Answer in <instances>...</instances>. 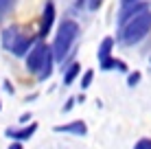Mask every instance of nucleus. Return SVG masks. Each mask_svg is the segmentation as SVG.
Instances as JSON below:
<instances>
[{
    "label": "nucleus",
    "instance_id": "obj_14",
    "mask_svg": "<svg viewBox=\"0 0 151 149\" xmlns=\"http://www.w3.org/2000/svg\"><path fill=\"white\" fill-rule=\"evenodd\" d=\"M92 79H94V70H86V73H83V77H81V90H88L92 86Z\"/></svg>",
    "mask_w": 151,
    "mask_h": 149
},
{
    "label": "nucleus",
    "instance_id": "obj_13",
    "mask_svg": "<svg viewBox=\"0 0 151 149\" xmlns=\"http://www.w3.org/2000/svg\"><path fill=\"white\" fill-rule=\"evenodd\" d=\"M15 4H18V0H0V20H2L7 13H11V9Z\"/></svg>",
    "mask_w": 151,
    "mask_h": 149
},
{
    "label": "nucleus",
    "instance_id": "obj_24",
    "mask_svg": "<svg viewBox=\"0 0 151 149\" xmlns=\"http://www.w3.org/2000/svg\"><path fill=\"white\" fill-rule=\"evenodd\" d=\"M77 2H81V0H77Z\"/></svg>",
    "mask_w": 151,
    "mask_h": 149
},
{
    "label": "nucleus",
    "instance_id": "obj_17",
    "mask_svg": "<svg viewBox=\"0 0 151 149\" xmlns=\"http://www.w3.org/2000/svg\"><path fill=\"white\" fill-rule=\"evenodd\" d=\"M75 103H77V96H70V99L66 101V105L61 107V112H70L72 107H75Z\"/></svg>",
    "mask_w": 151,
    "mask_h": 149
},
{
    "label": "nucleus",
    "instance_id": "obj_23",
    "mask_svg": "<svg viewBox=\"0 0 151 149\" xmlns=\"http://www.w3.org/2000/svg\"><path fill=\"white\" fill-rule=\"evenodd\" d=\"M0 110H2V103H0Z\"/></svg>",
    "mask_w": 151,
    "mask_h": 149
},
{
    "label": "nucleus",
    "instance_id": "obj_20",
    "mask_svg": "<svg viewBox=\"0 0 151 149\" xmlns=\"http://www.w3.org/2000/svg\"><path fill=\"white\" fill-rule=\"evenodd\" d=\"M29 119H33V116H31V114H22V116H20V123H22V125H27Z\"/></svg>",
    "mask_w": 151,
    "mask_h": 149
},
{
    "label": "nucleus",
    "instance_id": "obj_21",
    "mask_svg": "<svg viewBox=\"0 0 151 149\" xmlns=\"http://www.w3.org/2000/svg\"><path fill=\"white\" fill-rule=\"evenodd\" d=\"M9 149H24V147H22V143H20V140H15V143H11V147H9Z\"/></svg>",
    "mask_w": 151,
    "mask_h": 149
},
{
    "label": "nucleus",
    "instance_id": "obj_7",
    "mask_svg": "<svg viewBox=\"0 0 151 149\" xmlns=\"http://www.w3.org/2000/svg\"><path fill=\"white\" fill-rule=\"evenodd\" d=\"M145 9H149V4L142 2V0H138V2H132V4H123L121 13H118V27H121V24H125L129 18H134L136 13L145 11Z\"/></svg>",
    "mask_w": 151,
    "mask_h": 149
},
{
    "label": "nucleus",
    "instance_id": "obj_5",
    "mask_svg": "<svg viewBox=\"0 0 151 149\" xmlns=\"http://www.w3.org/2000/svg\"><path fill=\"white\" fill-rule=\"evenodd\" d=\"M37 132V123H27V125L22 127H9V130H4V136L11 138V140H31L33 134Z\"/></svg>",
    "mask_w": 151,
    "mask_h": 149
},
{
    "label": "nucleus",
    "instance_id": "obj_10",
    "mask_svg": "<svg viewBox=\"0 0 151 149\" xmlns=\"http://www.w3.org/2000/svg\"><path fill=\"white\" fill-rule=\"evenodd\" d=\"M20 33H22V31H20L18 27H7V29H4L2 31V37H0V40H2V48L4 50H11L13 44H15V40L20 37Z\"/></svg>",
    "mask_w": 151,
    "mask_h": 149
},
{
    "label": "nucleus",
    "instance_id": "obj_4",
    "mask_svg": "<svg viewBox=\"0 0 151 149\" xmlns=\"http://www.w3.org/2000/svg\"><path fill=\"white\" fill-rule=\"evenodd\" d=\"M53 24H55V2L53 0H46L44 11H42V20H40V37L42 40L53 31Z\"/></svg>",
    "mask_w": 151,
    "mask_h": 149
},
{
    "label": "nucleus",
    "instance_id": "obj_18",
    "mask_svg": "<svg viewBox=\"0 0 151 149\" xmlns=\"http://www.w3.org/2000/svg\"><path fill=\"white\" fill-rule=\"evenodd\" d=\"M101 4H103V0H88V9H90V11H96Z\"/></svg>",
    "mask_w": 151,
    "mask_h": 149
},
{
    "label": "nucleus",
    "instance_id": "obj_6",
    "mask_svg": "<svg viewBox=\"0 0 151 149\" xmlns=\"http://www.w3.org/2000/svg\"><path fill=\"white\" fill-rule=\"evenodd\" d=\"M53 132H57V134H72V136H88V125L81 119H77V121L66 123V125H55Z\"/></svg>",
    "mask_w": 151,
    "mask_h": 149
},
{
    "label": "nucleus",
    "instance_id": "obj_25",
    "mask_svg": "<svg viewBox=\"0 0 151 149\" xmlns=\"http://www.w3.org/2000/svg\"><path fill=\"white\" fill-rule=\"evenodd\" d=\"M149 61H151V57H149Z\"/></svg>",
    "mask_w": 151,
    "mask_h": 149
},
{
    "label": "nucleus",
    "instance_id": "obj_3",
    "mask_svg": "<svg viewBox=\"0 0 151 149\" xmlns=\"http://www.w3.org/2000/svg\"><path fill=\"white\" fill-rule=\"evenodd\" d=\"M27 70L31 75H37L42 68H44V64L46 61H50V59H55L53 57V48H50L48 44H44V42H37V44H33L31 46V50L27 55Z\"/></svg>",
    "mask_w": 151,
    "mask_h": 149
},
{
    "label": "nucleus",
    "instance_id": "obj_16",
    "mask_svg": "<svg viewBox=\"0 0 151 149\" xmlns=\"http://www.w3.org/2000/svg\"><path fill=\"white\" fill-rule=\"evenodd\" d=\"M134 149H151V138H140L134 145Z\"/></svg>",
    "mask_w": 151,
    "mask_h": 149
},
{
    "label": "nucleus",
    "instance_id": "obj_12",
    "mask_svg": "<svg viewBox=\"0 0 151 149\" xmlns=\"http://www.w3.org/2000/svg\"><path fill=\"white\" fill-rule=\"evenodd\" d=\"M112 48H114V37H103V42H101V46H99V50H96V57L99 59H105V57H110L112 55Z\"/></svg>",
    "mask_w": 151,
    "mask_h": 149
},
{
    "label": "nucleus",
    "instance_id": "obj_2",
    "mask_svg": "<svg viewBox=\"0 0 151 149\" xmlns=\"http://www.w3.org/2000/svg\"><path fill=\"white\" fill-rule=\"evenodd\" d=\"M77 35H79V24L75 22V20H61V24L57 27V33H55V40L53 44H50V48H53V57L55 61H64L66 55L70 53L72 44H75Z\"/></svg>",
    "mask_w": 151,
    "mask_h": 149
},
{
    "label": "nucleus",
    "instance_id": "obj_1",
    "mask_svg": "<svg viewBox=\"0 0 151 149\" xmlns=\"http://www.w3.org/2000/svg\"><path fill=\"white\" fill-rule=\"evenodd\" d=\"M151 31V9H145V11L136 13L134 18H129L125 24H121V33H118V40L125 46H134L138 42H142Z\"/></svg>",
    "mask_w": 151,
    "mask_h": 149
},
{
    "label": "nucleus",
    "instance_id": "obj_19",
    "mask_svg": "<svg viewBox=\"0 0 151 149\" xmlns=\"http://www.w3.org/2000/svg\"><path fill=\"white\" fill-rule=\"evenodd\" d=\"M2 83H4V86H2V88H4V92H9V94H13V86H11V81H9V79H4Z\"/></svg>",
    "mask_w": 151,
    "mask_h": 149
},
{
    "label": "nucleus",
    "instance_id": "obj_11",
    "mask_svg": "<svg viewBox=\"0 0 151 149\" xmlns=\"http://www.w3.org/2000/svg\"><path fill=\"white\" fill-rule=\"evenodd\" d=\"M81 73V64H77V61H72L70 66H66V73H64V86H72L75 83V79L79 77Z\"/></svg>",
    "mask_w": 151,
    "mask_h": 149
},
{
    "label": "nucleus",
    "instance_id": "obj_22",
    "mask_svg": "<svg viewBox=\"0 0 151 149\" xmlns=\"http://www.w3.org/2000/svg\"><path fill=\"white\" fill-rule=\"evenodd\" d=\"M123 4H132V2H138V0H121Z\"/></svg>",
    "mask_w": 151,
    "mask_h": 149
},
{
    "label": "nucleus",
    "instance_id": "obj_15",
    "mask_svg": "<svg viewBox=\"0 0 151 149\" xmlns=\"http://www.w3.org/2000/svg\"><path fill=\"white\" fill-rule=\"evenodd\" d=\"M140 77H142V75H140L138 70H134V73H129V75H127V86H129V88H134V86H138V83H140Z\"/></svg>",
    "mask_w": 151,
    "mask_h": 149
},
{
    "label": "nucleus",
    "instance_id": "obj_8",
    "mask_svg": "<svg viewBox=\"0 0 151 149\" xmlns=\"http://www.w3.org/2000/svg\"><path fill=\"white\" fill-rule=\"evenodd\" d=\"M35 44V37L33 35H27V33H20V37L15 40V44H13V48L9 50V53H13L15 57H24V55L31 50V46Z\"/></svg>",
    "mask_w": 151,
    "mask_h": 149
},
{
    "label": "nucleus",
    "instance_id": "obj_9",
    "mask_svg": "<svg viewBox=\"0 0 151 149\" xmlns=\"http://www.w3.org/2000/svg\"><path fill=\"white\" fill-rule=\"evenodd\" d=\"M99 68L101 70H118V73H127V64L123 59H116V57H105V59H99Z\"/></svg>",
    "mask_w": 151,
    "mask_h": 149
}]
</instances>
